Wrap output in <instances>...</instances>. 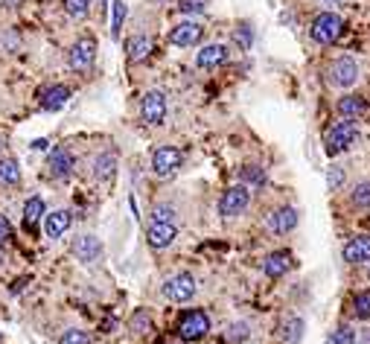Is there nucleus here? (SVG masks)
Segmentation results:
<instances>
[{"instance_id": "f257e3e1", "label": "nucleus", "mask_w": 370, "mask_h": 344, "mask_svg": "<svg viewBox=\"0 0 370 344\" xmlns=\"http://www.w3.org/2000/svg\"><path fill=\"white\" fill-rule=\"evenodd\" d=\"M342 29H344L342 15H335V12H321V15L312 18L310 36H312L315 44H332L338 36H342Z\"/></svg>"}, {"instance_id": "f03ea898", "label": "nucleus", "mask_w": 370, "mask_h": 344, "mask_svg": "<svg viewBox=\"0 0 370 344\" xmlns=\"http://www.w3.org/2000/svg\"><path fill=\"white\" fill-rule=\"evenodd\" d=\"M359 137V129H356V123L353 120H342V123H335V126L327 132L324 137V149L327 155H338V152H347Z\"/></svg>"}, {"instance_id": "7ed1b4c3", "label": "nucleus", "mask_w": 370, "mask_h": 344, "mask_svg": "<svg viewBox=\"0 0 370 344\" xmlns=\"http://www.w3.org/2000/svg\"><path fill=\"white\" fill-rule=\"evenodd\" d=\"M210 333V318H207V312L201 309H190V312H184L181 321H178V338L181 341H199Z\"/></svg>"}, {"instance_id": "20e7f679", "label": "nucleus", "mask_w": 370, "mask_h": 344, "mask_svg": "<svg viewBox=\"0 0 370 344\" xmlns=\"http://www.w3.org/2000/svg\"><path fill=\"white\" fill-rule=\"evenodd\" d=\"M196 292H199V286H196V277L193 274H187V271H181V274H172L166 283H164V298L166 301H172V303H187V301H193L196 298Z\"/></svg>"}, {"instance_id": "39448f33", "label": "nucleus", "mask_w": 370, "mask_h": 344, "mask_svg": "<svg viewBox=\"0 0 370 344\" xmlns=\"http://www.w3.org/2000/svg\"><path fill=\"white\" fill-rule=\"evenodd\" d=\"M251 204V190L245 184H236V187H228L219 199V213L225 219H233V216H242Z\"/></svg>"}, {"instance_id": "423d86ee", "label": "nucleus", "mask_w": 370, "mask_h": 344, "mask_svg": "<svg viewBox=\"0 0 370 344\" xmlns=\"http://www.w3.org/2000/svg\"><path fill=\"white\" fill-rule=\"evenodd\" d=\"M181 164H184V155L175 146H158L155 152H152V172H155L158 178L175 175L181 170Z\"/></svg>"}, {"instance_id": "0eeeda50", "label": "nucleus", "mask_w": 370, "mask_h": 344, "mask_svg": "<svg viewBox=\"0 0 370 344\" xmlns=\"http://www.w3.org/2000/svg\"><path fill=\"white\" fill-rule=\"evenodd\" d=\"M140 117L149 126H161L166 120V93L164 90H146L140 100Z\"/></svg>"}, {"instance_id": "6e6552de", "label": "nucleus", "mask_w": 370, "mask_h": 344, "mask_svg": "<svg viewBox=\"0 0 370 344\" xmlns=\"http://www.w3.org/2000/svg\"><path fill=\"white\" fill-rule=\"evenodd\" d=\"M361 76V68H359V61L350 58V56H342V58H335L332 65H329V82L335 88H353Z\"/></svg>"}, {"instance_id": "1a4fd4ad", "label": "nucleus", "mask_w": 370, "mask_h": 344, "mask_svg": "<svg viewBox=\"0 0 370 344\" xmlns=\"http://www.w3.org/2000/svg\"><path fill=\"white\" fill-rule=\"evenodd\" d=\"M94 58H97V41L94 38H79L68 53V65L76 73H88L90 68H94Z\"/></svg>"}, {"instance_id": "9d476101", "label": "nucleus", "mask_w": 370, "mask_h": 344, "mask_svg": "<svg viewBox=\"0 0 370 344\" xmlns=\"http://www.w3.org/2000/svg\"><path fill=\"white\" fill-rule=\"evenodd\" d=\"M201 36H204V26L199 21H181V24H175L169 29V44H175V47H193V44L201 41Z\"/></svg>"}, {"instance_id": "9b49d317", "label": "nucleus", "mask_w": 370, "mask_h": 344, "mask_svg": "<svg viewBox=\"0 0 370 344\" xmlns=\"http://www.w3.org/2000/svg\"><path fill=\"white\" fill-rule=\"evenodd\" d=\"M265 228L277 236H286L289 231L297 228V210L295 207H277L265 216Z\"/></svg>"}, {"instance_id": "f8f14e48", "label": "nucleus", "mask_w": 370, "mask_h": 344, "mask_svg": "<svg viewBox=\"0 0 370 344\" xmlns=\"http://www.w3.org/2000/svg\"><path fill=\"white\" fill-rule=\"evenodd\" d=\"M73 257L79 260V263H97L100 257H102V242L94 236V234H82V236H76L73 239Z\"/></svg>"}, {"instance_id": "ddd939ff", "label": "nucleus", "mask_w": 370, "mask_h": 344, "mask_svg": "<svg viewBox=\"0 0 370 344\" xmlns=\"http://www.w3.org/2000/svg\"><path fill=\"white\" fill-rule=\"evenodd\" d=\"M175 236H178L175 222H152V225L146 228V239H149V245L155 248V251H161V248H169V245L175 242Z\"/></svg>"}, {"instance_id": "4468645a", "label": "nucleus", "mask_w": 370, "mask_h": 344, "mask_svg": "<svg viewBox=\"0 0 370 344\" xmlns=\"http://www.w3.org/2000/svg\"><path fill=\"white\" fill-rule=\"evenodd\" d=\"M76 167V158H73V152L70 149H53L50 152V158H47V170L53 178H68Z\"/></svg>"}, {"instance_id": "2eb2a0df", "label": "nucleus", "mask_w": 370, "mask_h": 344, "mask_svg": "<svg viewBox=\"0 0 370 344\" xmlns=\"http://www.w3.org/2000/svg\"><path fill=\"white\" fill-rule=\"evenodd\" d=\"M225 61H228V47H225V44H207V47H201L199 56H196V65H199L201 71L222 68Z\"/></svg>"}, {"instance_id": "dca6fc26", "label": "nucleus", "mask_w": 370, "mask_h": 344, "mask_svg": "<svg viewBox=\"0 0 370 344\" xmlns=\"http://www.w3.org/2000/svg\"><path fill=\"white\" fill-rule=\"evenodd\" d=\"M73 222V213L70 210H53V213H44V234L50 239H58L65 236V231L70 228Z\"/></svg>"}, {"instance_id": "f3484780", "label": "nucleus", "mask_w": 370, "mask_h": 344, "mask_svg": "<svg viewBox=\"0 0 370 344\" xmlns=\"http://www.w3.org/2000/svg\"><path fill=\"white\" fill-rule=\"evenodd\" d=\"M344 260L353 263V266L370 260V236H367V234H356V236L347 239V245H344Z\"/></svg>"}, {"instance_id": "a211bd4d", "label": "nucleus", "mask_w": 370, "mask_h": 344, "mask_svg": "<svg viewBox=\"0 0 370 344\" xmlns=\"http://www.w3.org/2000/svg\"><path fill=\"white\" fill-rule=\"evenodd\" d=\"M289 269H292V254H289V251H271V254L263 260V274L271 277V280L283 277Z\"/></svg>"}, {"instance_id": "6ab92c4d", "label": "nucleus", "mask_w": 370, "mask_h": 344, "mask_svg": "<svg viewBox=\"0 0 370 344\" xmlns=\"http://www.w3.org/2000/svg\"><path fill=\"white\" fill-rule=\"evenodd\" d=\"M68 100H70V88L53 85V88H47V90L41 93V108H44V111H58V108L68 105Z\"/></svg>"}, {"instance_id": "aec40b11", "label": "nucleus", "mask_w": 370, "mask_h": 344, "mask_svg": "<svg viewBox=\"0 0 370 344\" xmlns=\"http://www.w3.org/2000/svg\"><path fill=\"white\" fill-rule=\"evenodd\" d=\"M364 111H367V103L359 93H347V97L338 100V114H342V120H359Z\"/></svg>"}, {"instance_id": "412c9836", "label": "nucleus", "mask_w": 370, "mask_h": 344, "mask_svg": "<svg viewBox=\"0 0 370 344\" xmlns=\"http://www.w3.org/2000/svg\"><path fill=\"white\" fill-rule=\"evenodd\" d=\"M152 47H155V41H152V36H134V38L126 44L129 61H143V58H149Z\"/></svg>"}, {"instance_id": "4be33fe9", "label": "nucleus", "mask_w": 370, "mask_h": 344, "mask_svg": "<svg viewBox=\"0 0 370 344\" xmlns=\"http://www.w3.org/2000/svg\"><path fill=\"white\" fill-rule=\"evenodd\" d=\"M44 213H47V204H44L41 196L26 199V204H23V222H26V228H36V225L41 222Z\"/></svg>"}, {"instance_id": "5701e85b", "label": "nucleus", "mask_w": 370, "mask_h": 344, "mask_svg": "<svg viewBox=\"0 0 370 344\" xmlns=\"http://www.w3.org/2000/svg\"><path fill=\"white\" fill-rule=\"evenodd\" d=\"M114 170H117V155H114V152H102L100 158L94 161V178H97V181L114 178Z\"/></svg>"}, {"instance_id": "b1692460", "label": "nucleus", "mask_w": 370, "mask_h": 344, "mask_svg": "<svg viewBox=\"0 0 370 344\" xmlns=\"http://www.w3.org/2000/svg\"><path fill=\"white\" fill-rule=\"evenodd\" d=\"M18 181H21V164L15 158H4V161H0V184L12 187Z\"/></svg>"}, {"instance_id": "393cba45", "label": "nucleus", "mask_w": 370, "mask_h": 344, "mask_svg": "<svg viewBox=\"0 0 370 344\" xmlns=\"http://www.w3.org/2000/svg\"><path fill=\"white\" fill-rule=\"evenodd\" d=\"M280 338H283V344H297V341L303 338V321H300L297 316L286 318V324H283V333H280Z\"/></svg>"}, {"instance_id": "a878e982", "label": "nucleus", "mask_w": 370, "mask_h": 344, "mask_svg": "<svg viewBox=\"0 0 370 344\" xmlns=\"http://www.w3.org/2000/svg\"><path fill=\"white\" fill-rule=\"evenodd\" d=\"M239 178H242L245 187H263L265 184V170L257 167V164H248V167H242Z\"/></svg>"}, {"instance_id": "bb28decb", "label": "nucleus", "mask_w": 370, "mask_h": 344, "mask_svg": "<svg viewBox=\"0 0 370 344\" xmlns=\"http://www.w3.org/2000/svg\"><path fill=\"white\" fill-rule=\"evenodd\" d=\"M111 38H120V29H122V21H126V15H129V6L122 4V0H114L111 4Z\"/></svg>"}, {"instance_id": "cd10ccee", "label": "nucleus", "mask_w": 370, "mask_h": 344, "mask_svg": "<svg viewBox=\"0 0 370 344\" xmlns=\"http://www.w3.org/2000/svg\"><path fill=\"white\" fill-rule=\"evenodd\" d=\"M327 344H356V330L350 324H338L329 335H327Z\"/></svg>"}, {"instance_id": "c85d7f7f", "label": "nucleus", "mask_w": 370, "mask_h": 344, "mask_svg": "<svg viewBox=\"0 0 370 344\" xmlns=\"http://www.w3.org/2000/svg\"><path fill=\"white\" fill-rule=\"evenodd\" d=\"M350 204H353V207H359V210L370 207V181H359V184L353 187V193H350Z\"/></svg>"}, {"instance_id": "c756f323", "label": "nucleus", "mask_w": 370, "mask_h": 344, "mask_svg": "<svg viewBox=\"0 0 370 344\" xmlns=\"http://www.w3.org/2000/svg\"><path fill=\"white\" fill-rule=\"evenodd\" d=\"M90 6H94V0H65V12L73 18V21H82L90 15Z\"/></svg>"}, {"instance_id": "7c9ffc66", "label": "nucleus", "mask_w": 370, "mask_h": 344, "mask_svg": "<svg viewBox=\"0 0 370 344\" xmlns=\"http://www.w3.org/2000/svg\"><path fill=\"white\" fill-rule=\"evenodd\" d=\"M353 316H356L359 321H367V318H370V289H367V292H359V295L353 298Z\"/></svg>"}, {"instance_id": "2f4dec72", "label": "nucleus", "mask_w": 370, "mask_h": 344, "mask_svg": "<svg viewBox=\"0 0 370 344\" xmlns=\"http://www.w3.org/2000/svg\"><path fill=\"white\" fill-rule=\"evenodd\" d=\"M248 335H251V327L248 324H242V321H236V324H231L228 327V341L231 344H242V341H248Z\"/></svg>"}, {"instance_id": "473e14b6", "label": "nucleus", "mask_w": 370, "mask_h": 344, "mask_svg": "<svg viewBox=\"0 0 370 344\" xmlns=\"http://www.w3.org/2000/svg\"><path fill=\"white\" fill-rule=\"evenodd\" d=\"M233 41H236L242 50H248V47L254 44V29H251V24H239L236 33H233Z\"/></svg>"}, {"instance_id": "72a5a7b5", "label": "nucleus", "mask_w": 370, "mask_h": 344, "mask_svg": "<svg viewBox=\"0 0 370 344\" xmlns=\"http://www.w3.org/2000/svg\"><path fill=\"white\" fill-rule=\"evenodd\" d=\"M178 9H181L184 15H201V12L207 9V0H181Z\"/></svg>"}, {"instance_id": "f704fd0d", "label": "nucleus", "mask_w": 370, "mask_h": 344, "mask_svg": "<svg viewBox=\"0 0 370 344\" xmlns=\"http://www.w3.org/2000/svg\"><path fill=\"white\" fill-rule=\"evenodd\" d=\"M175 219V207L169 204H155V210H152V222H172Z\"/></svg>"}, {"instance_id": "c9c22d12", "label": "nucleus", "mask_w": 370, "mask_h": 344, "mask_svg": "<svg viewBox=\"0 0 370 344\" xmlns=\"http://www.w3.org/2000/svg\"><path fill=\"white\" fill-rule=\"evenodd\" d=\"M58 344H90V335L82 330H68L65 335L58 338Z\"/></svg>"}, {"instance_id": "e433bc0d", "label": "nucleus", "mask_w": 370, "mask_h": 344, "mask_svg": "<svg viewBox=\"0 0 370 344\" xmlns=\"http://www.w3.org/2000/svg\"><path fill=\"white\" fill-rule=\"evenodd\" d=\"M342 181H344V170L342 167H329L327 170V187H329V190H338Z\"/></svg>"}, {"instance_id": "4c0bfd02", "label": "nucleus", "mask_w": 370, "mask_h": 344, "mask_svg": "<svg viewBox=\"0 0 370 344\" xmlns=\"http://www.w3.org/2000/svg\"><path fill=\"white\" fill-rule=\"evenodd\" d=\"M149 324H152V321H149V316H146V312H137V316L132 318V330H134V333H143V330H149Z\"/></svg>"}, {"instance_id": "58836bf2", "label": "nucleus", "mask_w": 370, "mask_h": 344, "mask_svg": "<svg viewBox=\"0 0 370 344\" xmlns=\"http://www.w3.org/2000/svg\"><path fill=\"white\" fill-rule=\"evenodd\" d=\"M9 234H12V228H9V222H6V216H0V242L9 239Z\"/></svg>"}, {"instance_id": "ea45409f", "label": "nucleus", "mask_w": 370, "mask_h": 344, "mask_svg": "<svg viewBox=\"0 0 370 344\" xmlns=\"http://www.w3.org/2000/svg\"><path fill=\"white\" fill-rule=\"evenodd\" d=\"M4 4H6V6H9V9H15V6H18V4H21V0H4Z\"/></svg>"}, {"instance_id": "a19ab883", "label": "nucleus", "mask_w": 370, "mask_h": 344, "mask_svg": "<svg viewBox=\"0 0 370 344\" xmlns=\"http://www.w3.org/2000/svg\"><path fill=\"white\" fill-rule=\"evenodd\" d=\"M324 4H335V0H324Z\"/></svg>"}, {"instance_id": "79ce46f5", "label": "nucleus", "mask_w": 370, "mask_h": 344, "mask_svg": "<svg viewBox=\"0 0 370 344\" xmlns=\"http://www.w3.org/2000/svg\"><path fill=\"white\" fill-rule=\"evenodd\" d=\"M0 263H4V254H0Z\"/></svg>"}, {"instance_id": "37998d69", "label": "nucleus", "mask_w": 370, "mask_h": 344, "mask_svg": "<svg viewBox=\"0 0 370 344\" xmlns=\"http://www.w3.org/2000/svg\"><path fill=\"white\" fill-rule=\"evenodd\" d=\"M367 277H370V269H367Z\"/></svg>"}]
</instances>
